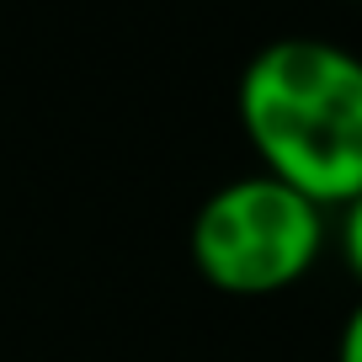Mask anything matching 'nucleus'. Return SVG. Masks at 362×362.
<instances>
[{"mask_svg":"<svg viewBox=\"0 0 362 362\" xmlns=\"http://www.w3.org/2000/svg\"><path fill=\"white\" fill-rule=\"evenodd\" d=\"M235 107L272 181L315 208L362 192V54L330 37H277L250 54Z\"/></svg>","mask_w":362,"mask_h":362,"instance_id":"obj_1","label":"nucleus"},{"mask_svg":"<svg viewBox=\"0 0 362 362\" xmlns=\"http://www.w3.org/2000/svg\"><path fill=\"white\" fill-rule=\"evenodd\" d=\"M325 250V208L267 170L224 181L192 218V267L218 293L267 298L309 277Z\"/></svg>","mask_w":362,"mask_h":362,"instance_id":"obj_2","label":"nucleus"},{"mask_svg":"<svg viewBox=\"0 0 362 362\" xmlns=\"http://www.w3.org/2000/svg\"><path fill=\"white\" fill-rule=\"evenodd\" d=\"M341 256H346V267L362 283V192L351 203H341Z\"/></svg>","mask_w":362,"mask_h":362,"instance_id":"obj_3","label":"nucleus"},{"mask_svg":"<svg viewBox=\"0 0 362 362\" xmlns=\"http://www.w3.org/2000/svg\"><path fill=\"white\" fill-rule=\"evenodd\" d=\"M336 362H362V298H357V309L346 315V325H341V336H336Z\"/></svg>","mask_w":362,"mask_h":362,"instance_id":"obj_4","label":"nucleus"}]
</instances>
